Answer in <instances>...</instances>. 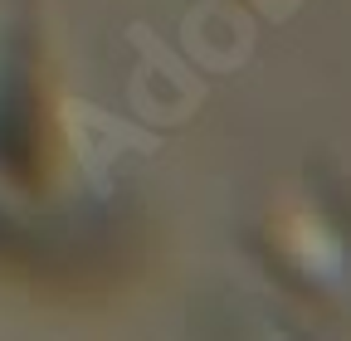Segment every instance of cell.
Masks as SVG:
<instances>
[{
  "label": "cell",
  "instance_id": "cell-1",
  "mask_svg": "<svg viewBox=\"0 0 351 341\" xmlns=\"http://www.w3.org/2000/svg\"><path fill=\"white\" fill-rule=\"evenodd\" d=\"M0 161L15 166L20 176H29L39 161V142H34V98L25 88V78H5L0 93Z\"/></svg>",
  "mask_w": 351,
  "mask_h": 341
}]
</instances>
